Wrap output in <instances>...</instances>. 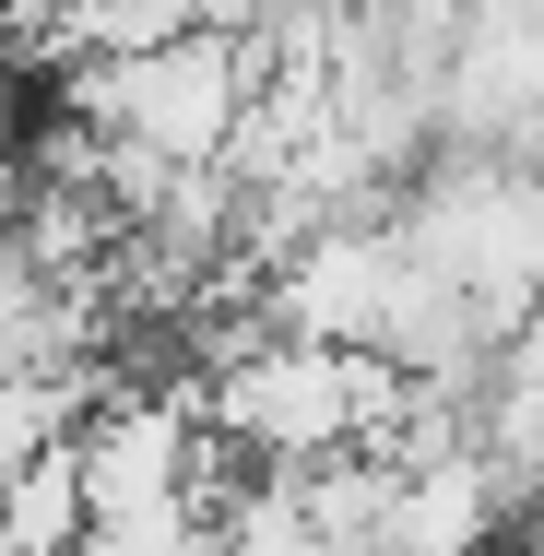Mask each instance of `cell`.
<instances>
[{
	"mask_svg": "<svg viewBox=\"0 0 544 556\" xmlns=\"http://www.w3.org/2000/svg\"><path fill=\"white\" fill-rule=\"evenodd\" d=\"M60 108H72V130H96L107 154L154 166V178H225L249 142V108H261V48H249V24L190 12L166 48L60 84Z\"/></svg>",
	"mask_w": 544,
	"mask_h": 556,
	"instance_id": "6da1fadb",
	"label": "cell"
}]
</instances>
